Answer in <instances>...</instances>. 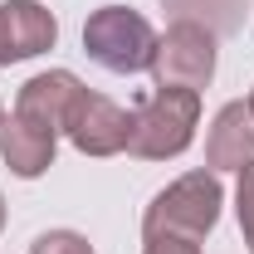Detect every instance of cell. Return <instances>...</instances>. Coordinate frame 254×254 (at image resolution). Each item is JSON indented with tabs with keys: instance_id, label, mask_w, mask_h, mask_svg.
<instances>
[{
	"instance_id": "6da1fadb",
	"label": "cell",
	"mask_w": 254,
	"mask_h": 254,
	"mask_svg": "<svg viewBox=\"0 0 254 254\" xmlns=\"http://www.w3.org/2000/svg\"><path fill=\"white\" fill-rule=\"evenodd\" d=\"M200 123V93L195 88H152L132 108V142L127 152L142 161L181 157Z\"/></svg>"
},
{
	"instance_id": "7a4b0ae2",
	"label": "cell",
	"mask_w": 254,
	"mask_h": 254,
	"mask_svg": "<svg viewBox=\"0 0 254 254\" xmlns=\"http://www.w3.org/2000/svg\"><path fill=\"white\" fill-rule=\"evenodd\" d=\"M225 205V186L215 171H186L181 181L161 190L142 215V235H186V240H205Z\"/></svg>"
},
{
	"instance_id": "3957f363",
	"label": "cell",
	"mask_w": 254,
	"mask_h": 254,
	"mask_svg": "<svg viewBox=\"0 0 254 254\" xmlns=\"http://www.w3.org/2000/svg\"><path fill=\"white\" fill-rule=\"evenodd\" d=\"M83 49L108 73H142L152 68V54H157V30L147 25V15L127 5H103L83 25Z\"/></svg>"
},
{
	"instance_id": "277c9868",
	"label": "cell",
	"mask_w": 254,
	"mask_h": 254,
	"mask_svg": "<svg viewBox=\"0 0 254 254\" xmlns=\"http://www.w3.org/2000/svg\"><path fill=\"white\" fill-rule=\"evenodd\" d=\"M157 88H205L215 78V30L200 20H176L166 34H157L152 54Z\"/></svg>"
},
{
	"instance_id": "5b68a950",
	"label": "cell",
	"mask_w": 254,
	"mask_h": 254,
	"mask_svg": "<svg viewBox=\"0 0 254 254\" xmlns=\"http://www.w3.org/2000/svg\"><path fill=\"white\" fill-rule=\"evenodd\" d=\"M64 132H68V142L83 157H118L132 142V113L118 108L113 98L83 88L78 103H73V113H68V123H64Z\"/></svg>"
},
{
	"instance_id": "8992f818",
	"label": "cell",
	"mask_w": 254,
	"mask_h": 254,
	"mask_svg": "<svg viewBox=\"0 0 254 254\" xmlns=\"http://www.w3.org/2000/svg\"><path fill=\"white\" fill-rule=\"evenodd\" d=\"M83 93V83L68 73V68H49V73H34L30 83L20 88L15 98V118L30 127H44V132H54L59 137L64 123H68V113H73V103Z\"/></svg>"
},
{
	"instance_id": "52a82bcc",
	"label": "cell",
	"mask_w": 254,
	"mask_h": 254,
	"mask_svg": "<svg viewBox=\"0 0 254 254\" xmlns=\"http://www.w3.org/2000/svg\"><path fill=\"white\" fill-rule=\"evenodd\" d=\"M205 161L210 171H245L254 166V113L250 103H225L205 137Z\"/></svg>"
},
{
	"instance_id": "ba28073f",
	"label": "cell",
	"mask_w": 254,
	"mask_h": 254,
	"mask_svg": "<svg viewBox=\"0 0 254 254\" xmlns=\"http://www.w3.org/2000/svg\"><path fill=\"white\" fill-rule=\"evenodd\" d=\"M0 25H5L10 64L34 59V54L54 49V39H59V20H54L39 0H5V5H0Z\"/></svg>"
},
{
	"instance_id": "9c48e42d",
	"label": "cell",
	"mask_w": 254,
	"mask_h": 254,
	"mask_svg": "<svg viewBox=\"0 0 254 254\" xmlns=\"http://www.w3.org/2000/svg\"><path fill=\"white\" fill-rule=\"evenodd\" d=\"M54 147H59V137L44 132V127H30V123H20V118H5L0 123V157H5V166L20 181L44 176L54 166Z\"/></svg>"
},
{
	"instance_id": "30bf717a",
	"label": "cell",
	"mask_w": 254,
	"mask_h": 254,
	"mask_svg": "<svg viewBox=\"0 0 254 254\" xmlns=\"http://www.w3.org/2000/svg\"><path fill=\"white\" fill-rule=\"evenodd\" d=\"M166 5H176L181 20H195L205 0H166ZM210 15H215V30H230V25L240 20V0H210Z\"/></svg>"
},
{
	"instance_id": "8fae6325",
	"label": "cell",
	"mask_w": 254,
	"mask_h": 254,
	"mask_svg": "<svg viewBox=\"0 0 254 254\" xmlns=\"http://www.w3.org/2000/svg\"><path fill=\"white\" fill-rule=\"evenodd\" d=\"M30 254H93V245L83 235H73V230H49V235H39L30 245Z\"/></svg>"
},
{
	"instance_id": "7c38bea8",
	"label": "cell",
	"mask_w": 254,
	"mask_h": 254,
	"mask_svg": "<svg viewBox=\"0 0 254 254\" xmlns=\"http://www.w3.org/2000/svg\"><path fill=\"white\" fill-rule=\"evenodd\" d=\"M235 210H240V235L254 250V166L240 171V186H235Z\"/></svg>"
},
{
	"instance_id": "4fadbf2b",
	"label": "cell",
	"mask_w": 254,
	"mask_h": 254,
	"mask_svg": "<svg viewBox=\"0 0 254 254\" xmlns=\"http://www.w3.org/2000/svg\"><path fill=\"white\" fill-rule=\"evenodd\" d=\"M142 254H200V245L186 240V235H147V250Z\"/></svg>"
},
{
	"instance_id": "5bb4252c",
	"label": "cell",
	"mask_w": 254,
	"mask_h": 254,
	"mask_svg": "<svg viewBox=\"0 0 254 254\" xmlns=\"http://www.w3.org/2000/svg\"><path fill=\"white\" fill-rule=\"evenodd\" d=\"M0 68H10V44H5V25H0Z\"/></svg>"
},
{
	"instance_id": "9a60e30c",
	"label": "cell",
	"mask_w": 254,
	"mask_h": 254,
	"mask_svg": "<svg viewBox=\"0 0 254 254\" xmlns=\"http://www.w3.org/2000/svg\"><path fill=\"white\" fill-rule=\"evenodd\" d=\"M0 230H5V200H0Z\"/></svg>"
},
{
	"instance_id": "2e32d148",
	"label": "cell",
	"mask_w": 254,
	"mask_h": 254,
	"mask_svg": "<svg viewBox=\"0 0 254 254\" xmlns=\"http://www.w3.org/2000/svg\"><path fill=\"white\" fill-rule=\"evenodd\" d=\"M245 103H250V113H254V93H250V98H245Z\"/></svg>"
},
{
	"instance_id": "e0dca14e",
	"label": "cell",
	"mask_w": 254,
	"mask_h": 254,
	"mask_svg": "<svg viewBox=\"0 0 254 254\" xmlns=\"http://www.w3.org/2000/svg\"><path fill=\"white\" fill-rule=\"evenodd\" d=\"M0 123H5V108H0Z\"/></svg>"
}]
</instances>
